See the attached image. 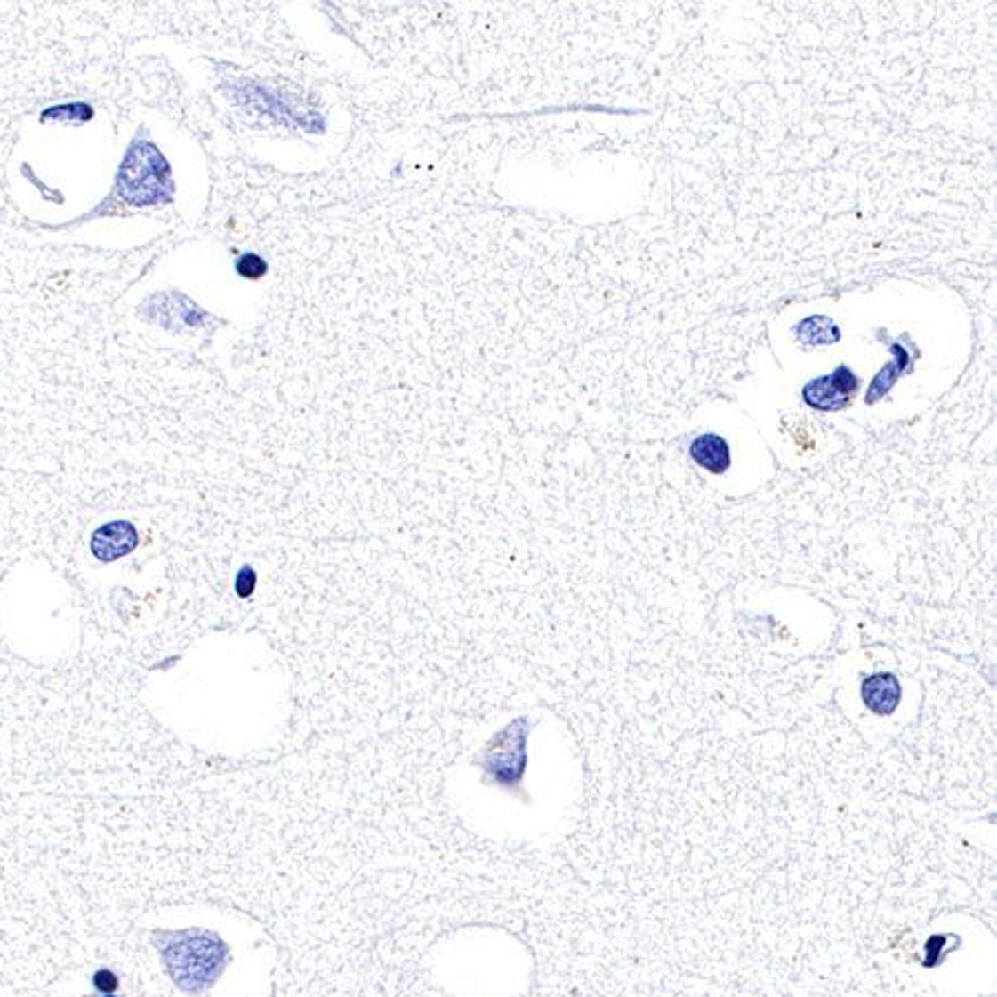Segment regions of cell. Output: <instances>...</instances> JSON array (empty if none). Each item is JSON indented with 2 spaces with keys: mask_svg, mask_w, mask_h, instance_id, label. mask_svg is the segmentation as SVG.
Here are the masks:
<instances>
[{
  "mask_svg": "<svg viewBox=\"0 0 997 997\" xmlns=\"http://www.w3.org/2000/svg\"><path fill=\"white\" fill-rule=\"evenodd\" d=\"M153 945L173 985L189 997L206 993L220 980L231 958L227 942L209 929L156 931Z\"/></svg>",
  "mask_w": 997,
  "mask_h": 997,
  "instance_id": "obj_1",
  "label": "cell"
},
{
  "mask_svg": "<svg viewBox=\"0 0 997 997\" xmlns=\"http://www.w3.org/2000/svg\"><path fill=\"white\" fill-rule=\"evenodd\" d=\"M120 196L135 205H149L169 196V166L153 144H140L126 153L120 171Z\"/></svg>",
  "mask_w": 997,
  "mask_h": 997,
  "instance_id": "obj_2",
  "label": "cell"
},
{
  "mask_svg": "<svg viewBox=\"0 0 997 997\" xmlns=\"http://www.w3.org/2000/svg\"><path fill=\"white\" fill-rule=\"evenodd\" d=\"M527 719H519L510 723L499 736L493 738L481 756V769L486 778L501 787H517L526 769V738Z\"/></svg>",
  "mask_w": 997,
  "mask_h": 997,
  "instance_id": "obj_3",
  "label": "cell"
},
{
  "mask_svg": "<svg viewBox=\"0 0 997 997\" xmlns=\"http://www.w3.org/2000/svg\"><path fill=\"white\" fill-rule=\"evenodd\" d=\"M856 390H858V377L847 366H840L836 373L807 383L802 397L811 408L833 413V410L847 408Z\"/></svg>",
  "mask_w": 997,
  "mask_h": 997,
  "instance_id": "obj_4",
  "label": "cell"
},
{
  "mask_svg": "<svg viewBox=\"0 0 997 997\" xmlns=\"http://www.w3.org/2000/svg\"><path fill=\"white\" fill-rule=\"evenodd\" d=\"M138 548V530L129 521H111L92 535V552L98 561L111 563Z\"/></svg>",
  "mask_w": 997,
  "mask_h": 997,
  "instance_id": "obj_5",
  "label": "cell"
},
{
  "mask_svg": "<svg viewBox=\"0 0 997 997\" xmlns=\"http://www.w3.org/2000/svg\"><path fill=\"white\" fill-rule=\"evenodd\" d=\"M902 698L900 680L893 674L880 671V674L869 676L863 683V701L867 705V710L875 716H888L897 710Z\"/></svg>",
  "mask_w": 997,
  "mask_h": 997,
  "instance_id": "obj_6",
  "label": "cell"
},
{
  "mask_svg": "<svg viewBox=\"0 0 997 997\" xmlns=\"http://www.w3.org/2000/svg\"><path fill=\"white\" fill-rule=\"evenodd\" d=\"M689 454H692V459L698 463V466L714 472V475H723V472L729 468V463H732L728 441H725L720 435H710V432H705V435L696 437V439L692 441V446H689Z\"/></svg>",
  "mask_w": 997,
  "mask_h": 997,
  "instance_id": "obj_7",
  "label": "cell"
},
{
  "mask_svg": "<svg viewBox=\"0 0 997 997\" xmlns=\"http://www.w3.org/2000/svg\"><path fill=\"white\" fill-rule=\"evenodd\" d=\"M796 335L809 344H833L840 337V331L827 318H811L796 328Z\"/></svg>",
  "mask_w": 997,
  "mask_h": 997,
  "instance_id": "obj_8",
  "label": "cell"
},
{
  "mask_svg": "<svg viewBox=\"0 0 997 997\" xmlns=\"http://www.w3.org/2000/svg\"><path fill=\"white\" fill-rule=\"evenodd\" d=\"M255 583H257L255 570H253V567H249V566L242 567V570L237 572V579H236L237 597H242V599L251 597L253 590H255Z\"/></svg>",
  "mask_w": 997,
  "mask_h": 997,
  "instance_id": "obj_9",
  "label": "cell"
},
{
  "mask_svg": "<svg viewBox=\"0 0 997 997\" xmlns=\"http://www.w3.org/2000/svg\"><path fill=\"white\" fill-rule=\"evenodd\" d=\"M93 986H96L101 993L111 995L116 989H118V977H116L111 971H107V969H101V971L93 976Z\"/></svg>",
  "mask_w": 997,
  "mask_h": 997,
  "instance_id": "obj_10",
  "label": "cell"
},
{
  "mask_svg": "<svg viewBox=\"0 0 997 997\" xmlns=\"http://www.w3.org/2000/svg\"><path fill=\"white\" fill-rule=\"evenodd\" d=\"M105 997H114V995H105Z\"/></svg>",
  "mask_w": 997,
  "mask_h": 997,
  "instance_id": "obj_11",
  "label": "cell"
}]
</instances>
